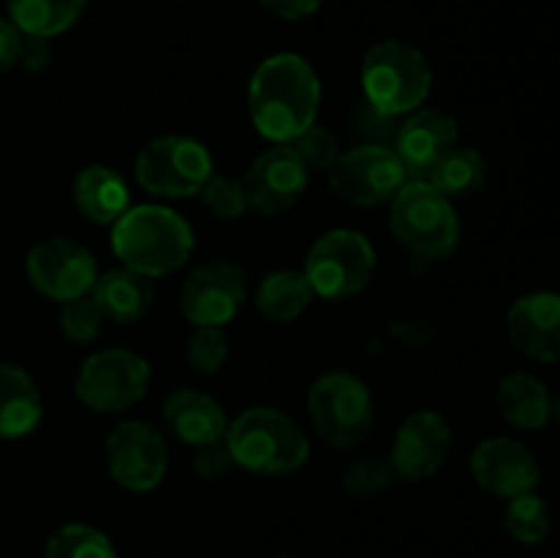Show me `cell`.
Listing matches in <instances>:
<instances>
[{
  "mask_svg": "<svg viewBox=\"0 0 560 558\" xmlns=\"http://www.w3.org/2000/svg\"><path fill=\"white\" fill-rule=\"evenodd\" d=\"M249 118L266 140L290 146L317 124L320 80L306 58L277 53L262 60L249 80Z\"/></svg>",
  "mask_w": 560,
  "mask_h": 558,
  "instance_id": "1",
  "label": "cell"
},
{
  "mask_svg": "<svg viewBox=\"0 0 560 558\" xmlns=\"http://www.w3.org/2000/svg\"><path fill=\"white\" fill-rule=\"evenodd\" d=\"M195 249L191 224L167 206H131L113 224V252L142 277H164L184 266Z\"/></svg>",
  "mask_w": 560,
  "mask_h": 558,
  "instance_id": "2",
  "label": "cell"
},
{
  "mask_svg": "<svg viewBox=\"0 0 560 558\" xmlns=\"http://www.w3.org/2000/svg\"><path fill=\"white\" fill-rule=\"evenodd\" d=\"M233 463L257 476H284L310 457L306 432L279 408H246L224 432Z\"/></svg>",
  "mask_w": 560,
  "mask_h": 558,
  "instance_id": "3",
  "label": "cell"
},
{
  "mask_svg": "<svg viewBox=\"0 0 560 558\" xmlns=\"http://www.w3.org/2000/svg\"><path fill=\"white\" fill-rule=\"evenodd\" d=\"M361 91L383 118L421 109L432 91V69L419 47L399 38H383L361 60Z\"/></svg>",
  "mask_w": 560,
  "mask_h": 558,
  "instance_id": "4",
  "label": "cell"
},
{
  "mask_svg": "<svg viewBox=\"0 0 560 558\" xmlns=\"http://www.w3.org/2000/svg\"><path fill=\"white\" fill-rule=\"evenodd\" d=\"M388 219L399 244L421 260H443L459 241L457 211L430 181H408L392 200Z\"/></svg>",
  "mask_w": 560,
  "mask_h": 558,
  "instance_id": "5",
  "label": "cell"
},
{
  "mask_svg": "<svg viewBox=\"0 0 560 558\" xmlns=\"http://www.w3.org/2000/svg\"><path fill=\"white\" fill-rule=\"evenodd\" d=\"M375 271V246L364 233L337 228L323 233L306 255L304 274L315 295L345 301L359 295Z\"/></svg>",
  "mask_w": 560,
  "mask_h": 558,
  "instance_id": "6",
  "label": "cell"
},
{
  "mask_svg": "<svg viewBox=\"0 0 560 558\" xmlns=\"http://www.w3.org/2000/svg\"><path fill=\"white\" fill-rule=\"evenodd\" d=\"M310 416L315 430L337 449H353L370 435L375 421L372 394L350 372H326L310 388Z\"/></svg>",
  "mask_w": 560,
  "mask_h": 558,
  "instance_id": "7",
  "label": "cell"
},
{
  "mask_svg": "<svg viewBox=\"0 0 560 558\" xmlns=\"http://www.w3.org/2000/svg\"><path fill=\"white\" fill-rule=\"evenodd\" d=\"M151 383V364L126 348H104L88 356L74 377V394L93 414H120L140 403Z\"/></svg>",
  "mask_w": 560,
  "mask_h": 558,
  "instance_id": "8",
  "label": "cell"
},
{
  "mask_svg": "<svg viewBox=\"0 0 560 558\" xmlns=\"http://www.w3.org/2000/svg\"><path fill=\"white\" fill-rule=\"evenodd\" d=\"M137 181L156 197H191L213 175V159L202 142L191 137L167 135L148 142L135 162Z\"/></svg>",
  "mask_w": 560,
  "mask_h": 558,
  "instance_id": "9",
  "label": "cell"
},
{
  "mask_svg": "<svg viewBox=\"0 0 560 558\" xmlns=\"http://www.w3.org/2000/svg\"><path fill=\"white\" fill-rule=\"evenodd\" d=\"M408 170L394 148L359 146L342 153L331 167V191L348 206L375 208L386 206L408 184Z\"/></svg>",
  "mask_w": 560,
  "mask_h": 558,
  "instance_id": "10",
  "label": "cell"
},
{
  "mask_svg": "<svg viewBox=\"0 0 560 558\" xmlns=\"http://www.w3.org/2000/svg\"><path fill=\"white\" fill-rule=\"evenodd\" d=\"M109 476L131 492H151L167 476L170 454L162 432L145 421H120L104 441Z\"/></svg>",
  "mask_w": 560,
  "mask_h": 558,
  "instance_id": "11",
  "label": "cell"
},
{
  "mask_svg": "<svg viewBox=\"0 0 560 558\" xmlns=\"http://www.w3.org/2000/svg\"><path fill=\"white\" fill-rule=\"evenodd\" d=\"M25 271L42 295L52 301H71L91 295L98 279V263L80 241L69 235H49L27 252Z\"/></svg>",
  "mask_w": 560,
  "mask_h": 558,
  "instance_id": "12",
  "label": "cell"
},
{
  "mask_svg": "<svg viewBox=\"0 0 560 558\" xmlns=\"http://www.w3.org/2000/svg\"><path fill=\"white\" fill-rule=\"evenodd\" d=\"M249 282L233 260H208L189 271L180 288V312L191 326L224 328L244 306Z\"/></svg>",
  "mask_w": 560,
  "mask_h": 558,
  "instance_id": "13",
  "label": "cell"
},
{
  "mask_svg": "<svg viewBox=\"0 0 560 558\" xmlns=\"http://www.w3.org/2000/svg\"><path fill=\"white\" fill-rule=\"evenodd\" d=\"M241 181L252 211L262 217H279L304 197L310 167L301 162L293 146H273L249 164Z\"/></svg>",
  "mask_w": 560,
  "mask_h": 558,
  "instance_id": "14",
  "label": "cell"
},
{
  "mask_svg": "<svg viewBox=\"0 0 560 558\" xmlns=\"http://www.w3.org/2000/svg\"><path fill=\"white\" fill-rule=\"evenodd\" d=\"M452 449V427L438 410H416L399 425L392 443V468L405 481H424L441 470Z\"/></svg>",
  "mask_w": 560,
  "mask_h": 558,
  "instance_id": "15",
  "label": "cell"
},
{
  "mask_svg": "<svg viewBox=\"0 0 560 558\" xmlns=\"http://www.w3.org/2000/svg\"><path fill=\"white\" fill-rule=\"evenodd\" d=\"M470 476L495 498H517L541 479L534 452L514 438H487L470 454Z\"/></svg>",
  "mask_w": 560,
  "mask_h": 558,
  "instance_id": "16",
  "label": "cell"
},
{
  "mask_svg": "<svg viewBox=\"0 0 560 558\" xmlns=\"http://www.w3.org/2000/svg\"><path fill=\"white\" fill-rule=\"evenodd\" d=\"M457 146V120L441 109H416L394 137V153L408 170L410 181H427L432 167Z\"/></svg>",
  "mask_w": 560,
  "mask_h": 558,
  "instance_id": "17",
  "label": "cell"
},
{
  "mask_svg": "<svg viewBox=\"0 0 560 558\" xmlns=\"http://www.w3.org/2000/svg\"><path fill=\"white\" fill-rule=\"evenodd\" d=\"M509 339L534 361H560V293L520 295L506 315Z\"/></svg>",
  "mask_w": 560,
  "mask_h": 558,
  "instance_id": "18",
  "label": "cell"
},
{
  "mask_svg": "<svg viewBox=\"0 0 560 558\" xmlns=\"http://www.w3.org/2000/svg\"><path fill=\"white\" fill-rule=\"evenodd\" d=\"M162 419L170 432L189 446L222 441L230 425L219 399L189 386H180L167 394L162 405Z\"/></svg>",
  "mask_w": 560,
  "mask_h": 558,
  "instance_id": "19",
  "label": "cell"
},
{
  "mask_svg": "<svg viewBox=\"0 0 560 558\" xmlns=\"http://www.w3.org/2000/svg\"><path fill=\"white\" fill-rule=\"evenodd\" d=\"M91 299L96 301L107 321L129 326V323L142 321L151 312L153 301H156V288H153L151 277H142V274L124 266L98 274Z\"/></svg>",
  "mask_w": 560,
  "mask_h": 558,
  "instance_id": "20",
  "label": "cell"
},
{
  "mask_svg": "<svg viewBox=\"0 0 560 558\" xmlns=\"http://www.w3.org/2000/svg\"><path fill=\"white\" fill-rule=\"evenodd\" d=\"M74 206L88 222L115 224L131 208L129 186L107 164H88L74 178Z\"/></svg>",
  "mask_w": 560,
  "mask_h": 558,
  "instance_id": "21",
  "label": "cell"
},
{
  "mask_svg": "<svg viewBox=\"0 0 560 558\" xmlns=\"http://www.w3.org/2000/svg\"><path fill=\"white\" fill-rule=\"evenodd\" d=\"M44 414L36 381L16 364H0V438H25Z\"/></svg>",
  "mask_w": 560,
  "mask_h": 558,
  "instance_id": "22",
  "label": "cell"
},
{
  "mask_svg": "<svg viewBox=\"0 0 560 558\" xmlns=\"http://www.w3.org/2000/svg\"><path fill=\"white\" fill-rule=\"evenodd\" d=\"M498 408L509 425L520 430H541L550 421L552 397L530 372H512L498 386Z\"/></svg>",
  "mask_w": 560,
  "mask_h": 558,
  "instance_id": "23",
  "label": "cell"
},
{
  "mask_svg": "<svg viewBox=\"0 0 560 558\" xmlns=\"http://www.w3.org/2000/svg\"><path fill=\"white\" fill-rule=\"evenodd\" d=\"M315 290L304 271L295 268H279L262 277L255 290V306L266 321L290 323L310 310Z\"/></svg>",
  "mask_w": 560,
  "mask_h": 558,
  "instance_id": "24",
  "label": "cell"
},
{
  "mask_svg": "<svg viewBox=\"0 0 560 558\" xmlns=\"http://www.w3.org/2000/svg\"><path fill=\"white\" fill-rule=\"evenodd\" d=\"M88 0H9V20L22 36L55 38L69 31Z\"/></svg>",
  "mask_w": 560,
  "mask_h": 558,
  "instance_id": "25",
  "label": "cell"
},
{
  "mask_svg": "<svg viewBox=\"0 0 560 558\" xmlns=\"http://www.w3.org/2000/svg\"><path fill=\"white\" fill-rule=\"evenodd\" d=\"M487 178V159L481 156L476 148H457L454 146L441 162L432 167L430 184L435 186L438 191L452 200V197H465L474 195L485 186Z\"/></svg>",
  "mask_w": 560,
  "mask_h": 558,
  "instance_id": "26",
  "label": "cell"
},
{
  "mask_svg": "<svg viewBox=\"0 0 560 558\" xmlns=\"http://www.w3.org/2000/svg\"><path fill=\"white\" fill-rule=\"evenodd\" d=\"M44 558H118L113 542L93 525H60L44 547Z\"/></svg>",
  "mask_w": 560,
  "mask_h": 558,
  "instance_id": "27",
  "label": "cell"
},
{
  "mask_svg": "<svg viewBox=\"0 0 560 558\" xmlns=\"http://www.w3.org/2000/svg\"><path fill=\"white\" fill-rule=\"evenodd\" d=\"M550 528L552 518L545 498L536 496L534 490L523 492L517 498H509L506 531L512 539H517L520 545H539L541 539H547Z\"/></svg>",
  "mask_w": 560,
  "mask_h": 558,
  "instance_id": "28",
  "label": "cell"
},
{
  "mask_svg": "<svg viewBox=\"0 0 560 558\" xmlns=\"http://www.w3.org/2000/svg\"><path fill=\"white\" fill-rule=\"evenodd\" d=\"M392 460L381 454H364V457L350 460L342 474V487L355 498H372L386 490L394 481Z\"/></svg>",
  "mask_w": 560,
  "mask_h": 558,
  "instance_id": "29",
  "label": "cell"
},
{
  "mask_svg": "<svg viewBox=\"0 0 560 558\" xmlns=\"http://www.w3.org/2000/svg\"><path fill=\"white\" fill-rule=\"evenodd\" d=\"M200 197H202V206H206L217 219H224V222L241 219L246 211H249L244 181L230 178V175L213 173L211 178H208V184L202 186Z\"/></svg>",
  "mask_w": 560,
  "mask_h": 558,
  "instance_id": "30",
  "label": "cell"
},
{
  "mask_svg": "<svg viewBox=\"0 0 560 558\" xmlns=\"http://www.w3.org/2000/svg\"><path fill=\"white\" fill-rule=\"evenodd\" d=\"M186 361L195 372L213 375L228 361V334L217 326H195L186 342Z\"/></svg>",
  "mask_w": 560,
  "mask_h": 558,
  "instance_id": "31",
  "label": "cell"
},
{
  "mask_svg": "<svg viewBox=\"0 0 560 558\" xmlns=\"http://www.w3.org/2000/svg\"><path fill=\"white\" fill-rule=\"evenodd\" d=\"M104 321L107 317L102 315V310H98L91 295L63 301V306H60V332L77 345H88L98 339Z\"/></svg>",
  "mask_w": 560,
  "mask_h": 558,
  "instance_id": "32",
  "label": "cell"
},
{
  "mask_svg": "<svg viewBox=\"0 0 560 558\" xmlns=\"http://www.w3.org/2000/svg\"><path fill=\"white\" fill-rule=\"evenodd\" d=\"M290 146L295 148V153L301 156V162L310 170H331L337 164V159L342 156L339 153L337 140H334L331 131L326 126H310L299 140H293Z\"/></svg>",
  "mask_w": 560,
  "mask_h": 558,
  "instance_id": "33",
  "label": "cell"
},
{
  "mask_svg": "<svg viewBox=\"0 0 560 558\" xmlns=\"http://www.w3.org/2000/svg\"><path fill=\"white\" fill-rule=\"evenodd\" d=\"M233 465V454H230L224 438L222 441L195 446V454H191V470H195L200 479H219V476L228 474Z\"/></svg>",
  "mask_w": 560,
  "mask_h": 558,
  "instance_id": "34",
  "label": "cell"
},
{
  "mask_svg": "<svg viewBox=\"0 0 560 558\" xmlns=\"http://www.w3.org/2000/svg\"><path fill=\"white\" fill-rule=\"evenodd\" d=\"M49 60H52V38L22 36L16 63L25 66L27 71H42V69H47Z\"/></svg>",
  "mask_w": 560,
  "mask_h": 558,
  "instance_id": "35",
  "label": "cell"
},
{
  "mask_svg": "<svg viewBox=\"0 0 560 558\" xmlns=\"http://www.w3.org/2000/svg\"><path fill=\"white\" fill-rule=\"evenodd\" d=\"M323 0H260L262 9L271 11L273 16H279V20H304V16L315 14L317 9H320Z\"/></svg>",
  "mask_w": 560,
  "mask_h": 558,
  "instance_id": "36",
  "label": "cell"
},
{
  "mask_svg": "<svg viewBox=\"0 0 560 558\" xmlns=\"http://www.w3.org/2000/svg\"><path fill=\"white\" fill-rule=\"evenodd\" d=\"M20 42L22 33L16 31L14 22L9 16H0V74L9 71L16 63V55H20Z\"/></svg>",
  "mask_w": 560,
  "mask_h": 558,
  "instance_id": "37",
  "label": "cell"
},
{
  "mask_svg": "<svg viewBox=\"0 0 560 558\" xmlns=\"http://www.w3.org/2000/svg\"><path fill=\"white\" fill-rule=\"evenodd\" d=\"M550 419L556 421V425L560 427V397L552 399V410H550Z\"/></svg>",
  "mask_w": 560,
  "mask_h": 558,
  "instance_id": "38",
  "label": "cell"
},
{
  "mask_svg": "<svg viewBox=\"0 0 560 558\" xmlns=\"http://www.w3.org/2000/svg\"><path fill=\"white\" fill-rule=\"evenodd\" d=\"M273 558H293V556H273Z\"/></svg>",
  "mask_w": 560,
  "mask_h": 558,
  "instance_id": "39",
  "label": "cell"
}]
</instances>
